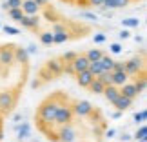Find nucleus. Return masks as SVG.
Instances as JSON below:
<instances>
[{"instance_id": "58836bf2", "label": "nucleus", "mask_w": 147, "mask_h": 142, "mask_svg": "<svg viewBox=\"0 0 147 142\" xmlns=\"http://www.w3.org/2000/svg\"><path fill=\"white\" fill-rule=\"evenodd\" d=\"M131 139H133V135H129V133H122V137H120L122 142H129Z\"/></svg>"}, {"instance_id": "c756f323", "label": "nucleus", "mask_w": 147, "mask_h": 142, "mask_svg": "<svg viewBox=\"0 0 147 142\" xmlns=\"http://www.w3.org/2000/svg\"><path fill=\"white\" fill-rule=\"evenodd\" d=\"M145 86H147V82H145V77H144V75H142V78H138V80L134 82V88H136V91H138V95L145 91Z\"/></svg>"}, {"instance_id": "473e14b6", "label": "nucleus", "mask_w": 147, "mask_h": 142, "mask_svg": "<svg viewBox=\"0 0 147 142\" xmlns=\"http://www.w3.org/2000/svg\"><path fill=\"white\" fill-rule=\"evenodd\" d=\"M100 7L102 9H115V2H113V0H102Z\"/></svg>"}, {"instance_id": "b1692460", "label": "nucleus", "mask_w": 147, "mask_h": 142, "mask_svg": "<svg viewBox=\"0 0 147 142\" xmlns=\"http://www.w3.org/2000/svg\"><path fill=\"white\" fill-rule=\"evenodd\" d=\"M100 62H102V67H104V71H113V64H115V60L111 58V56H102L100 58Z\"/></svg>"}, {"instance_id": "9b49d317", "label": "nucleus", "mask_w": 147, "mask_h": 142, "mask_svg": "<svg viewBox=\"0 0 147 142\" xmlns=\"http://www.w3.org/2000/svg\"><path fill=\"white\" fill-rule=\"evenodd\" d=\"M113 106H115L118 111H125V109H129V107L133 106V99H129V96L120 93V95H118V99L113 102Z\"/></svg>"}, {"instance_id": "6ab92c4d", "label": "nucleus", "mask_w": 147, "mask_h": 142, "mask_svg": "<svg viewBox=\"0 0 147 142\" xmlns=\"http://www.w3.org/2000/svg\"><path fill=\"white\" fill-rule=\"evenodd\" d=\"M87 89H89V91H91L93 95H102V93H104V89H105V86L98 80L96 77H94V78H93V82L89 84V88H87Z\"/></svg>"}, {"instance_id": "f704fd0d", "label": "nucleus", "mask_w": 147, "mask_h": 142, "mask_svg": "<svg viewBox=\"0 0 147 142\" xmlns=\"http://www.w3.org/2000/svg\"><path fill=\"white\" fill-rule=\"evenodd\" d=\"M113 71H125V62H115L113 64Z\"/></svg>"}, {"instance_id": "4be33fe9", "label": "nucleus", "mask_w": 147, "mask_h": 142, "mask_svg": "<svg viewBox=\"0 0 147 142\" xmlns=\"http://www.w3.org/2000/svg\"><path fill=\"white\" fill-rule=\"evenodd\" d=\"M86 56H87L89 62H94V60H100L102 56H104V53H102L100 49H89L87 53H86Z\"/></svg>"}, {"instance_id": "cd10ccee", "label": "nucleus", "mask_w": 147, "mask_h": 142, "mask_svg": "<svg viewBox=\"0 0 147 142\" xmlns=\"http://www.w3.org/2000/svg\"><path fill=\"white\" fill-rule=\"evenodd\" d=\"M133 118H134V122H136V124H144V122H145V118H147V111H145V109L136 111V113L133 115Z\"/></svg>"}, {"instance_id": "79ce46f5", "label": "nucleus", "mask_w": 147, "mask_h": 142, "mask_svg": "<svg viewBox=\"0 0 147 142\" xmlns=\"http://www.w3.org/2000/svg\"><path fill=\"white\" fill-rule=\"evenodd\" d=\"M82 16H86V18H91V20H96V15H93V13H82Z\"/></svg>"}, {"instance_id": "a18cd8bd", "label": "nucleus", "mask_w": 147, "mask_h": 142, "mask_svg": "<svg viewBox=\"0 0 147 142\" xmlns=\"http://www.w3.org/2000/svg\"><path fill=\"white\" fill-rule=\"evenodd\" d=\"M111 117H113V118H120V117H122V111H115V113H111Z\"/></svg>"}, {"instance_id": "412c9836", "label": "nucleus", "mask_w": 147, "mask_h": 142, "mask_svg": "<svg viewBox=\"0 0 147 142\" xmlns=\"http://www.w3.org/2000/svg\"><path fill=\"white\" fill-rule=\"evenodd\" d=\"M89 71H91V75L93 77H98L102 71H104V67H102V62L100 60H94V62H89V67H87Z\"/></svg>"}, {"instance_id": "c85d7f7f", "label": "nucleus", "mask_w": 147, "mask_h": 142, "mask_svg": "<svg viewBox=\"0 0 147 142\" xmlns=\"http://www.w3.org/2000/svg\"><path fill=\"white\" fill-rule=\"evenodd\" d=\"M7 11H9V16H11V18H13V20H16V22H18V20L22 18V15H24V11H22V7L7 9Z\"/></svg>"}, {"instance_id": "f3484780", "label": "nucleus", "mask_w": 147, "mask_h": 142, "mask_svg": "<svg viewBox=\"0 0 147 142\" xmlns=\"http://www.w3.org/2000/svg\"><path fill=\"white\" fill-rule=\"evenodd\" d=\"M13 55H15V60L20 62V64H27V60H29V53L24 48H13Z\"/></svg>"}, {"instance_id": "bb28decb", "label": "nucleus", "mask_w": 147, "mask_h": 142, "mask_svg": "<svg viewBox=\"0 0 147 142\" xmlns=\"http://www.w3.org/2000/svg\"><path fill=\"white\" fill-rule=\"evenodd\" d=\"M22 5V0H5L2 4V7L7 11V9H15V7H20Z\"/></svg>"}, {"instance_id": "5701e85b", "label": "nucleus", "mask_w": 147, "mask_h": 142, "mask_svg": "<svg viewBox=\"0 0 147 142\" xmlns=\"http://www.w3.org/2000/svg\"><path fill=\"white\" fill-rule=\"evenodd\" d=\"M122 26H123V27H138V26H140V18H136V16L123 18V20H122Z\"/></svg>"}, {"instance_id": "f257e3e1", "label": "nucleus", "mask_w": 147, "mask_h": 142, "mask_svg": "<svg viewBox=\"0 0 147 142\" xmlns=\"http://www.w3.org/2000/svg\"><path fill=\"white\" fill-rule=\"evenodd\" d=\"M58 106H60L58 95H53V96H49V99H46L40 104V107H38V120L42 124H53L55 113L58 109Z\"/></svg>"}, {"instance_id": "7c9ffc66", "label": "nucleus", "mask_w": 147, "mask_h": 142, "mask_svg": "<svg viewBox=\"0 0 147 142\" xmlns=\"http://www.w3.org/2000/svg\"><path fill=\"white\" fill-rule=\"evenodd\" d=\"M78 53H75V51H67V53H64V55H62V62H64V64H71V62L73 60H75V56H76Z\"/></svg>"}, {"instance_id": "1a4fd4ad", "label": "nucleus", "mask_w": 147, "mask_h": 142, "mask_svg": "<svg viewBox=\"0 0 147 142\" xmlns=\"http://www.w3.org/2000/svg\"><path fill=\"white\" fill-rule=\"evenodd\" d=\"M13 62H15L13 46H4V48H0V64H2V66H11Z\"/></svg>"}, {"instance_id": "a878e982", "label": "nucleus", "mask_w": 147, "mask_h": 142, "mask_svg": "<svg viewBox=\"0 0 147 142\" xmlns=\"http://www.w3.org/2000/svg\"><path fill=\"white\" fill-rule=\"evenodd\" d=\"M134 139L145 142V139H147V128H145V124H142V126L136 129V133H134Z\"/></svg>"}, {"instance_id": "4468645a", "label": "nucleus", "mask_w": 147, "mask_h": 142, "mask_svg": "<svg viewBox=\"0 0 147 142\" xmlns=\"http://www.w3.org/2000/svg\"><path fill=\"white\" fill-rule=\"evenodd\" d=\"M107 99V102L109 104H113L116 99H118V95H120V88H116V86H113V84H109V86H105L104 89V93H102Z\"/></svg>"}, {"instance_id": "49530a36", "label": "nucleus", "mask_w": 147, "mask_h": 142, "mask_svg": "<svg viewBox=\"0 0 147 142\" xmlns=\"http://www.w3.org/2000/svg\"><path fill=\"white\" fill-rule=\"evenodd\" d=\"M4 139V133H2V129H0V140H2Z\"/></svg>"}, {"instance_id": "6e6552de", "label": "nucleus", "mask_w": 147, "mask_h": 142, "mask_svg": "<svg viewBox=\"0 0 147 142\" xmlns=\"http://www.w3.org/2000/svg\"><path fill=\"white\" fill-rule=\"evenodd\" d=\"M18 22L26 29H38V26H40V18L36 15H22V18Z\"/></svg>"}, {"instance_id": "393cba45", "label": "nucleus", "mask_w": 147, "mask_h": 142, "mask_svg": "<svg viewBox=\"0 0 147 142\" xmlns=\"http://www.w3.org/2000/svg\"><path fill=\"white\" fill-rule=\"evenodd\" d=\"M40 42L44 44V46H51V44H55V40H53V33H51V31H44L42 35H40Z\"/></svg>"}, {"instance_id": "c03bdc74", "label": "nucleus", "mask_w": 147, "mask_h": 142, "mask_svg": "<svg viewBox=\"0 0 147 142\" xmlns=\"http://www.w3.org/2000/svg\"><path fill=\"white\" fill-rule=\"evenodd\" d=\"M27 53H29V55H33V53H36V46H33V44H31V46L27 48Z\"/></svg>"}, {"instance_id": "e433bc0d", "label": "nucleus", "mask_w": 147, "mask_h": 142, "mask_svg": "<svg viewBox=\"0 0 147 142\" xmlns=\"http://www.w3.org/2000/svg\"><path fill=\"white\" fill-rule=\"evenodd\" d=\"M109 49L113 51V53H122V46H120V44H118V42L111 44V46H109Z\"/></svg>"}, {"instance_id": "f8f14e48", "label": "nucleus", "mask_w": 147, "mask_h": 142, "mask_svg": "<svg viewBox=\"0 0 147 142\" xmlns=\"http://www.w3.org/2000/svg\"><path fill=\"white\" fill-rule=\"evenodd\" d=\"M93 75H91V71L86 69V71H80V73H76V82H78V86L80 88H89V84L93 82Z\"/></svg>"}, {"instance_id": "0eeeda50", "label": "nucleus", "mask_w": 147, "mask_h": 142, "mask_svg": "<svg viewBox=\"0 0 147 142\" xmlns=\"http://www.w3.org/2000/svg\"><path fill=\"white\" fill-rule=\"evenodd\" d=\"M46 69L51 73L53 77H58L60 73H64V62L60 58H49L46 62Z\"/></svg>"}, {"instance_id": "20e7f679", "label": "nucleus", "mask_w": 147, "mask_h": 142, "mask_svg": "<svg viewBox=\"0 0 147 142\" xmlns=\"http://www.w3.org/2000/svg\"><path fill=\"white\" fill-rule=\"evenodd\" d=\"M71 107H73V113H75L76 117H80V118H86V117H89L93 113V104L89 100H78Z\"/></svg>"}, {"instance_id": "ddd939ff", "label": "nucleus", "mask_w": 147, "mask_h": 142, "mask_svg": "<svg viewBox=\"0 0 147 142\" xmlns=\"http://www.w3.org/2000/svg\"><path fill=\"white\" fill-rule=\"evenodd\" d=\"M127 78H129V75L125 71H111V84L116 86V88H120L122 84H125Z\"/></svg>"}, {"instance_id": "37998d69", "label": "nucleus", "mask_w": 147, "mask_h": 142, "mask_svg": "<svg viewBox=\"0 0 147 142\" xmlns=\"http://www.w3.org/2000/svg\"><path fill=\"white\" fill-rule=\"evenodd\" d=\"M87 4H89V5H100L102 0H87Z\"/></svg>"}, {"instance_id": "ea45409f", "label": "nucleus", "mask_w": 147, "mask_h": 142, "mask_svg": "<svg viewBox=\"0 0 147 142\" xmlns=\"http://www.w3.org/2000/svg\"><path fill=\"white\" fill-rule=\"evenodd\" d=\"M115 135H116V129H107V131H105V137L107 139H113Z\"/></svg>"}, {"instance_id": "423d86ee", "label": "nucleus", "mask_w": 147, "mask_h": 142, "mask_svg": "<svg viewBox=\"0 0 147 142\" xmlns=\"http://www.w3.org/2000/svg\"><path fill=\"white\" fill-rule=\"evenodd\" d=\"M144 69V60L140 56H133L131 60L125 62V73L127 75H138Z\"/></svg>"}, {"instance_id": "a19ab883", "label": "nucleus", "mask_w": 147, "mask_h": 142, "mask_svg": "<svg viewBox=\"0 0 147 142\" xmlns=\"http://www.w3.org/2000/svg\"><path fill=\"white\" fill-rule=\"evenodd\" d=\"M35 4L38 5V7H46V4H47V0H35Z\"/></svg>"}, {"instance_id": "c9c22d12", "label": "nucleus", "mask_w": 147, "mask_h": 142, "mask_svg": "<svg viewBox=\"0 0 147 142\" xmlns=\"http://www.w3.org/2000/svg\"><path fill=\"white\" fill-rule=\"evenodd\" d=\"M93 40L96 44H102V42H105V35L104 33H96V35H93Z\"/></svg>"}, {"instance_id": "4c0bfd02", "label": "nucleus", "mask_w": 147, "mask_h": 142, "mask_svg": "<svg viewBox=\"0 0 147 142\" xmlns=\"http://www.w3.org/2000/svg\"><path fill=\"white\" fill-rule=\"evenodd\" d=\"M118 37H120L122 40H125V38H129V37H131V33H129L127 29H122V31H120V35H118Z\"/></svg>"}, {"instance_id": "de8ad7c7", "label": "nucleus", "mask_w": 147, "mask_h": 142, "mask_svg": "<svg viewBox=\"0 0 147 142\" xmlns=\"http://www.w3.org/2000/svg\"><path fill=\"white\" fill-rule=\"evenodd\" d=\"M131 2H142V0H131Z\"/></svg>"}, {"instance_id": "aec40b11", "label": "nucleus", "mask_w": 147, "mask_h": 142, "mask_svg": "<svg viewBox=\"0 0 147 142\" xmlns=\"http://www.w3.org/2000/svg\"><path fill=\"white\" fill-rule=\"evenodd\" d=\"M53 40H55V44H64V42H67V40H69V33H67V29H64V31H55L53 33Z\"/></svg>"}, {"instance_id": "72a5a7b5", "label": "nucleus", "mask_w": 147, "mask_h": 142, "mask_svg": "<svg viewBox=\"0 0 147 142\" xmlns=\"http://www.w3.org/2000/svg\"><path fill=\"white\" fill-rule=\"evenodd\" d=\"M2 29H4V33H7V35H18V29H16V27H13V26H4L2 27Z\"/></svg>"}, {"instance_id": "f03ea898", "label": "nucleus", "mask_w": 147, "mask_h": 142, "mask_svg": "<svg viewBox=\"0 0 147 142\" xmlns=\"http://www.w3.org/2000/svg\"><path fill=\"white\" fill-rule=\"evenodd\" d=\"M73 107L69 104H65V102H60L58 109H56L55 113V120L53 124H56V126H64V124H71L73 122Z\"/></svg>"}, {"instance_id": "a211bd4d", "label": "nucleus", "mask_w": 147, "mask_h": 142, "mask_svg": "<svg viewBox=\"0 0 147 142\" xmlns=\"http://www.w3.org/2000/svg\"><path fill=\"white\" fill-rule=\"evenodd\" d=\"M15 129L18 131V139H20V140L31 137V124H29V122H22L20 126H16Z\"/></svg>"}, {"instance_id": "2eb2a0df", "label": "nucleus", "mask_w": 147, "mask_h": 142, "mask_svg": "<svg viewBox=\"0 0 147 142\" xmlns=\"http://www.w3.org/2000/svg\"><path fill=\"white\" fill-rule=\"evenodd\" d=\"M22 11H24V15H36L40 7L35 4V0H22Z\"/></svg>"}, {"instance_id": "39448f33", "label": "nucleus", "mask_w": 147, "mask_h": 142, "mask_svg": "<svg viewBox=\"0 0 147 142\" xmlns=\"http://www.w3.org/2000/svg\"><path fill=\"white\" fill-rule=\"evenodd\" d=\"M60 142H75L76 140V131L75 128L71 126V124H64V126H60L58 129V139Z\"/></svg>"}, {"instance_id": "7ed1b4c3", "label": "nucleus", "mask_w": 147, "mask_h": 142, "mask_svg": "<svg viewBox=\"0 0 147 142\" xmlns=\"http://www.w3.org/2000/svg\"><path fill=\"white\" fill-rule=\"evenodd\" d=\"M16 104V93L11 89L0 91V113H9Z\"/></svg>"}, {"instance_id": "2f4dec72", "label": "nucleus", "mask_w": 147, "mask_h": 142, "mask_svg": "<svg viewBox=\"0 0 147 142\" xmlns=\"http://www.w3.org/2000/svg\"><path fill=\"white\" fill-rule=\"evenodd\" d=\"M113 2H115V9H122V7H127L131 0H113Z\"/></svg>"}, {"instance_id": "9d476101", "label": "nucleus", "mask_w": 147, "mask_h": 142, "mask_svg": "<svg viewBox=\"0 0 147 142\" xmlns=\"http://www.w3.org/2000/svg\"><path fill=\"white\" fill-rule=\"evenodd\" d=\"M71 66H73V69H75V75H76V73L87 69V67H89V60H87L86 55H76L75 60L71 62Z\"/></svg>"}, {"instance_id": "dca6fc26", "label": "nucleus", "mask_w": 147, "mask_h": 142, "mask_svg": "<svg viewBox=\"0 0 147 142\" xmlns=\"http://www.w3.org/2000/svg\"><path fill=\"white\" fill-rule=\"evenodd\" d=\"M120 93L129 96V99H133V100L138 96V91H136V88H134V84H129V82H125V84L120 86Z\"/></svg>"}]
</instances>
